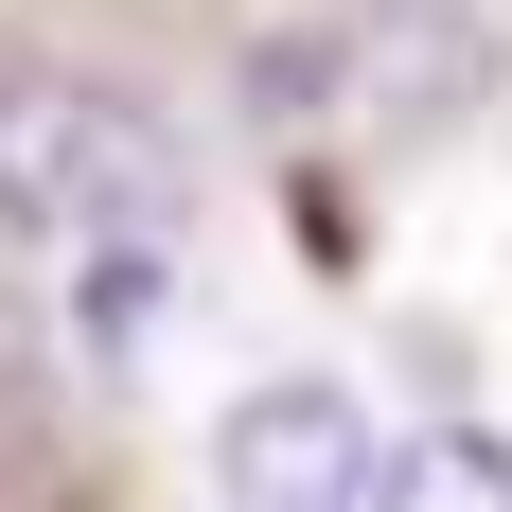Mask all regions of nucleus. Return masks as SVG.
<instances>
[{
    "label": "nucleus",
    "instance_id": "f257e3e1",
    "mask_svg": "<svg viewBox=\"0 0 512 512\" xmlns=\"http://www.w3.org/2000/svg\"><path fill=\"white\" fill-rule=\"evenodd\" d=\"M177 142H159L124 89H89V71H53V89H0V212L36 230L53 265H89V336L124 354L159 301V248H177Z\"/></svg>",
    "mask_w": 512,
    "mask_h": 512
},
{
    "label": "nucleus",
    "instance_id": "f03ea898",
    "mask_svg": "<svg viewBox=\"0 0 512 512\" xmlns=\"http://www.w3.org/2000/svg\"><path fill=\"white\" fill-rule=\"evenodd\" d=\"M212 477H230V512H389L371 389H336V371H265L248 407L212 424Z\"/></svg>",
    "mask_w": 512,
    "mask_h": 512
},
{
    "label": "nucleus",
    "instance_id": "7ed1b4c3",
    "mask_svg": "<svg viewBox=\"0 0 512 512\" xmlns=\"http://www.w3.org/2000/svg\"><path fill=\"white\" fill-rule=\"evenodd\" d=\"M336 89H354L371 124H424V106L495 89V36H477V18H318V36H265V106L336 124Z\"/></svg>",
    "mask_w": 512,
    "mask_h": 512
},
{
    "label": "nucleus",
    "instance_id": "20e7f679",
    "mask_svg": "<svg viewBox=\"0 0 512 512\" xmlns=\"http://www.w3.org/2000/svg\"><path fill=\"white\" fill-rule=\"evenodd\" d=\"M389 512H512V442H495V424H424V442H389Z\"/></svg>",
    "mask_w": 512,
    "mask_h": 512
}]
</instances>
